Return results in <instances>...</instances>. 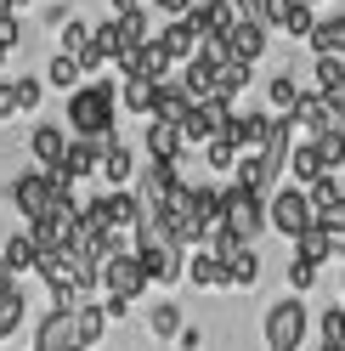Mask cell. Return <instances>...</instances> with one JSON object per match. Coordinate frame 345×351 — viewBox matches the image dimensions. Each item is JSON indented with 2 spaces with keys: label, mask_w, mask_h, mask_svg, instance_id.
I'll return each mask as SVG.
<instances>
[{
  "label": "cell",
  "mask_w": 345,
  "mask_h": 351,
  "mask_svg": "<svg viewBox=\"0 0 345 351\" xmlns=\"http://www.w3.org/2000/svg\"><path fill=\"white\" fill-rule=\"evenodd\" d=\"M68 130L74 136H114V119H119V85L107 80H85L79 91H68Z\"/></svg>",
  "instance_id": "cell-1"
},
{
  "label": "cell",
  "mask_w": 345,
  "mask_h": 351,
  "mask_svg": "<svg viewBox=\"0 0 345 351\" xmlns=\"http://www.w3.org/2000/svg\"><path fill=\"white\" fill-rule=\"evenodd\" d=\"M266 227L277 232V238H306L311 227H317V204H311V187H277L272 199H266Z\"/></svg>",
  "instance_id": "cell-2"
},
{
  "label": "cell",
  "mask_w": 345,
  "mask_h": 351,
  "mask_svg": "<svg viewBox=\"0 0 345 351\" xmlns=\"http://www.w3.org/2000/svg\"><path fill=\"white\" fill-rule=\"evenodd\" d=\"M311 328V312H306V295H283L266 306V351H300Z\"/></svg>",
  "instance_id": "cell-3"
},
{
  "label": "cell",
  "mask_w": 345,
  "mask_h": 351,
  "mask_svg": "<svg viewBox=\"0 0 345 351\" xmlns=\"http://www.w3.org/2000/svg\"><path fill=\"white\" fill-rule=\"evenodd\" d=\"M147 267H142V255L136 250H114L102 261V295H125V300H142L147 295Z\"/></svg>",
  "instance_id": "cell-4"
},
{
  "label": "cell",
  "mask_w": 345,
  "mask_h": 351,
  "mask_svg": "<svg viewBox=\"0 0 345 351\" xmlns=\"http://www.w3.org/2000/svg\"><path fill=\"white\" fill-rule=\"evenodd\" d=\"M6 193H12V204H17V215H23L29 227L40 221V215H51V204H57V187H51V176L40 170V165L23 170V176H12Z\"/></svg>",
  "instance_id": "cell-5"
},
{
  "label": "cell",
  "mask_w": 345,
  "mask_h": 351,
  "mask_svg": "<svg viewBox=\"0 0 345 351\" xmlns=\"http://www.w3.org/2000/svg\"><path fill=\"white\" fill-rule=\"evenodd\" d=\"M261 227H266V199L227 182V232L238 238V244H255V238H261Z\"/></svg>",
  "instance_id": "cell-6"
},
{
  "label": "cell",
  "mask_w": 345,
  "mask_h": 351,
  "mask_svg": "<svg viewBox=\"0 0 345 351\" xmlns=\"http://www.w3.org/2000/svg\"><path fill=\"white\" fill-rule=\"evenodd\" d=\"M159 46H164V51H170V62L181 69V62H192V57H199V51L209 46V34L199 29V17L187 12V17H170V23L159 29Z\"/></svg>",
  "instance_id": "cell-7"
},
{
  "label": "cell",
  "mask_w": 345,
  "mask_h": 351,
  "mask_svg": "<svg viewBox=\"0 0 345 351\" xmlns=\"http://www.w3.org/2000/svg\"><path fill=\"white\" fill-rule=\"evenodd\" d=\"M136 176H142L136 147H131V142H125L119 130H114V136H107V147H102V187H131Z\"/></svg>",
  "instance_id": "cell-8"
},
{
  "label": "cell",
  "mask_w": 345,
  "mask_h": 351,
  "mask_svg": "<svg viewBox=\"0 0 345 351\" xmlns=\"http://www.w3.org/2000/svg\"><path fill=\"white\" fill-rule=\"evenodd\" d=\"M119 74H142V80H170V69H176V62H170V51L159 46V34L147 40V46H125V57L114 62Z\"/></svg>",
  "instance_id": "cell-9"
},
{
  "label": "cell",
  "mask_w": 345,
  "mask_h": 351,
  "mask_svg": "<svg viewBox=\"0 0 345 351\" xmlns=\"http://www.w3.org/2000/svg\"><path fill=\"white\" fill-rule=\"evenodd\" d=\"M192 108H199V97L181 85V74H170V80H159V97H153V119H164V125H187L192 119Z\"/></svg>",
  "instance_id": "cell-10"
},
{
  "label": "cell",
  "mask_w": 345,
  "mask_h": 351,
  "mask_svg": "<svg viewBox=\"0 0 345 351\" xmlns=\"http://www.w3.org/2000/svg\"><path fill=\"white\" fill-rule=\"evenodd\" d=\"M266 40H272V29L261 23V17H238V29H232L221 46H227L232 57H244V62H261V57H266Z\"/></svg>",
  "instance_id": "cell-11"
},
{
  "label": "cell",
  "mask_w": 345,
  "mask_h": 351,
  "mask_svg": "<svg viewBox=\"0 0 345 351\" xmlns=\"http://www.w3.org/2000/svg\"><path fill=\"white\" fill-rule=\"evenodd\" d=\"M311 204H317V221L329 227V232H340V238H345V187L334 182V170L311 187Z\"/></svg>",
  "instance_id": "cell-12"
},
{
  "label": "cell",
  "mask_w": 345,
  "mask_h": 351,
  "mask_svg": "<svg viewBox=\"0 0 345 351\" xmlns=\"http://www.w3.org/2000/svg\"><path fill=\"white\" fill-rule=\"evenodd\" d=\"M187 283L192 289H232V272H227V261L215 255V250H192V261H187Z\"/></svg>",
  "instance_id": "cell-13"
},
{
  "label": "cell",
  "mask_w": 345,
  "mask_h": 351,
  "mask_svg": "<svg viewBox=\"0 0 345 351\" xmlns=\"http://www.w3.org/2000/svg\"><path fill=\"white\" fill-rule=\"evenodd\" d=\"M68 130H62V125H51V119H40L34 125V136H29V153H34V165L40 170H51V165H62V153H68Z\"/></svg>",
  "instance_id": "cell-14"
},
{
  "label": "cell",
  "mask_w": 345,
  "mask_h": 351,
  "mask_svg": "<svg viewBox=\"0 0 345 351\" xmlns=\"http://www.w3.org/2000/svg\"><path fill=\"white\" fill-rule=\"evenodd\" d=\"M34 351H74V312L51 306L40 317V328H34Z\"/></svg>",
  "instance_id": "cell-15"
},
{
  "label": "cell",
  "mask_w": 345,
  "mask_h": 351,
  "mask_svg": "<svg viewBox=\"0 0 345 351\" xmlns=\"http://www.w3.org/2000/svg\"><path fill=\"white\" fill-rule=\"evenodd\" d=\"M107 323H114V317H107L102 295H97V300H85L79 312H74V346H79V351H91V346L107 335Z\"/></svg>",
  "instance_id": "cell-16"
},
{
  "label": "cell",
  "mask_w": 345,
  "mask_h": 351,
  "mask_svg": "<svg viewBox=\"0 0 345 351\" xmlns=\"http://www.w3.org/2000/svg\"><path fill=\"white\" fill-rule=\"evenodd\" d=\"M272 125H277V114H238V119L227 125V136L238 142L244 153H261V147H266V136H272Z\"/></svg>",
  "instance_id": "cell-17"
},
{
  "label": "cell",
  "mask_w": 345,
  "mask_h": 351,
  "mask_svg": "<svg viewBox=\"0 0 345 351\" xmlns=\"http://www.w3.org/2000/svg\"><path fill=\"white\" fill-rule=\"evenodd\" d=\"M153 97H159V80H142V74H125L119 80V108L136 119H153Z\"/></svg>",
  "instance_id": "cell-18"
},
{
  "label": "cell",
  "mask_w": 345,
  "mask_h": 351,
  "mask_svg": "<svg viewBox=\"0 0 345 351\" xmlns=\"http://www.w3.org/2000/svg\"><path fill=\"white\" fill-rule=\"evenodd\" d=\"M40 255H46V250H40V238H34V232H6L0 267H12L17 278H23V272H34V267H40Z\"/></svg>",
  "instance_id": "cell-19"
},
{
  "label": "cell",
  "mask_w": 345,
  "mask_h": 351,
  "mask_svg": "<svg viewBox=\"0 0 345 351\" xmlns=\"http://www.w3.org/2000/svg\"><path fill=\"white\" fill-rule=\"evenodd\" d=\"M192 17H199V29L209 40H227L232 29H238V12H232V0H199L192 6Z\"/></svg>",
  "instance_id": "cell-20"
},
{
  "label": "cell",
  "mask_w": 345,
  "mask_h": 351,
  "mask_svg": "<svg viewBox=\"0 0 345 351\" xmlns=\"http://www.w3.org/2000/svg\"><path fill=\"white\" fill-rule=\"evenodd\" d=\"M147 153L153 159H187V136H181V125H164V119H147Z\"/></svg>",
  "instance_id": "cell-21"
},
{
  "label": "cell",
  "mask_w": 345,
  "mask_h": 351,
  "mask_svg": "<svg viewBox=\"0 0 345 351\" xmlns=\"http://www.w3.org/2000/svg\"><path fill=\"white\" fill-rule=\"evenodd\" d=\"M340 250H345V238H340V232H329L322 221H317V227H311L306 238H294V255H306V261H317V267H329V261H334Z\"/></svg>",
  "instance_id": "cell-22"
},
{
  "label": "cell",
  "mask_w": 345,
  "mask_h": 351,
  "mask_svg": "<svg viewBox=\"0 0 345 351\" xmlns=\"http://www.w3.org/2000/svg\"><path fill=\"white\" fill-rule=\"evenodd\" d=\"M289 176L300 187H317L322 176H329V159H322V147L317 142H294V159H289Z\"/></svg>",
  "instance_id": "cell-23"
},
{
  "label": "cell",
  "mask_w": 345,
  "mask_h": 351,
  "mask_svg": "<svg viewBox=\"0 0 345 351\" xmlns=\"http://www.w3.org/2000/svg\"><path fill=\"white\" fill-rule=\"evenodd\" d=\"M306 46H311L317 57H345V12L317 17V29H311V40H306Z\"/></svg>",
  "instance_id": "cell-24"
},
{
  "label": "cell",
  "mask_w": 345,
  "mask_h": 351,
  "mask_svg": "<svg viewBox=\"0 0 345 351\" xmlns=\"http://www.w3.org/2000/svg\"><path fill=\"white\" fill-rule=\"evenodd\" d=\"M249 80H255V62H244V57H221V62H215V91H221V97L238 102L249 91Z\"/></svg>",
  "instance_id": "cell-25"
},
{
  "label": "cell",
  "mask_w": 345,
  "mask_h": 351,
  "mask_svg": "<svg viewBox=\"0 0 345 351\" xmlns=\"http://www.w3.org/2000/svg\"><path fill=\"white\" fill-rule=\"evenodd\" d=\"M176 74H181V85H187V91L199 97V102H204V97H215V57H209V51H199L192 62H181Z\"/></svg>",
  "instance_id": "cell-26"
},
{
  "label": "cell",
  "mask_w": 345,
  "mask_h": 351,
  "mask_svg": "<svg viewBox=\"0 0 345 351\" xmlns=\"http://www.w3.org/2000/svg\"><path fill=\"white\" fill-rule=\"evenodd\" d=\"M79 80H85V62L74 51H51L46 62V85H57V91H79Z\"/></svg>",
  "instance_id": "cell-27"
},
{
  "label": "cell",
  "mask_w": 345,
  "mask_h": 351,
  "mask_svg": "<svg viewBox=\"0 0 345 351\" xmlns=\"http://www.w3.org/2000/svg\"><path fill=\"white\" fill-rule=\"evenodd\" d=\"M227 272H232V289H255L261 283V255H255V244H238L227 255Z\"/></svg>",
  "instance_id": "cell-28"
},
{
  "label": "cell",
  "mask_w": 345,
  "mask_h": 351,
  "mask_svg": "<svg viewBox=\"0 0 345 351\" xmlns=\"http://www.w3.org/2000/svg\"><path fill=\"white\" fill-rule=\"evenodd\" d=\"M238 159H244V147L232 142L227 130H221V136H209V147H204V165H209L215 176H232V170H238Z\"/></svg>",
  "instance_id": "cell-29"
},
{
  "label": "cell",
  "mask_w": 345,
  "mask_h": 351,
  "mask_svg": "<svg viewBox=\"0 0 345 351\" xmlns=\"http://www.w3.org/2000/svg\"><path fill=\"white\" fill-rule=\"evenodd\" d=\"M23 323H29V295L23 289H6V295H0V340H12Z\"/></svg>",
  "instance_id": "cell-30"
},
{
  "label": "cell",
  "mask_w": 345,
  "mask_h": 351,
  "mask_svg": "<svg viewBox=\"0 0 345 351\" xmlns=\"http://www.w3.org/2000/svg\"><path fill=\"white\" fill-rule=\"evenodd\" d=\"M181 328H187V317H181V306H170V300H159L153 312H147V335H153V340H176Z\"/></svg>",
  "instance_id": "cell-31"
},
{
  "label": "cell",
  "mask_w": 345,
  "mask_h": 351,
  "mask_svg": "<svg viewBox=\"0 0 345 351\" xmlns=\"http://www.w3.org/2000/svg\"><path fill=\"white\" fill-rule=\"evenodd\" d=\"M300 97H306V91H300L289 74H272V80H266V102H272V114H294Z\"/></svg>",
  "instance_id": "cell-32"
},
{
  "label": "cell",
  "mask_w": 345,
  "mask_h": 351,
  "mask_svg": "<svg viewBox=\"0 0 345 351\" xmlns=\"http://www.w3.org/2000/svg\"><path fill=\"white\" fill-rule=\"evenodd\" d=\"M232 187L261 193V199H266V165H261V153H244V159H238V170H232Z\"/></svg>",
  "instance_id": "cell-33"
},
{
  "label": "cell",
  "mask_w": 345,
  "mask_h": 351,
  "mask_svg": "<svg viewBox=\"0 0 345 351\" xmlns=\"http://www.w3.org/2000/svg\"><path fill=\"white\" fill-rule=\"evenodd\" d=\"M317 283H322V267L306 261V255H294L289 261V295H306V289H317Z\"/></svg>",
  "instance_id": "cell-34"
},
{
  "label": "cell",
  "mask_w": 345,
  "mask_h": 351,
  "mask_svg": "<svg viewBox=\"0 0 345 351\" xmlns=\"http://www.w3.org/2000/svg\"><path fill=\"white\" fill-rule=\"evenodd\" d=\"M12 85H17V108H23V114H34V108L46 102V74H17Z\"/></svg>",
  "instance_id": "cell-35"
},
{
  "label": "cell",
  "mask_w": 345,
  "mask_h": 351,
  "mask_svg": "<svg viewBox=\"0 0 345 351\" xmlns=\"http://www.w3.org/2000/svg\"><path fill=\"white\" fill-rule=\"evenodd\" d=\"M91 34H97V23H62V34H57V51H74V57H85V46H91Z\"/></svg>",
  "instance_id": "cell-36"
},
{
  "label": "cell",
  "mask_w": 345,
  "mask_h": 351,
  "mask_svg": "<svg viewBox=\"0 0 345 351\" xmlns=\"http://www.w3.org/2000/svg\"><path fill=\"white\" fill-rule=\"evenodd\" d=\"M317 147H322V159H329V170H345V125H329L317 136Z\"/></svg>",
  "instance_id": "cell-37"
},
{
  "label": "cell",
  "mask_w": 345,
  "mask_h": 351,
  "mask_svg": "<svg viewBox=\"0 0 345 351\" xmlns=\"http://www.w3.org/2000/svg\"><path fill=\"white\" fill-rule=\"evenodd\" d=\"M119 29H125V46H147V6H136V12H119Z\"/></svg>",
  "instance_id": "cell-38"
},
{
  "label": "cell",
  "mask_w": 345,
  "mask_h": 351,
  "mask_svg": "<svg viewBox=\"0 0 345 351\" xmlns=\"http://www.w3.org/2000/svg\"><path fill=\"white\" fill-rule=\"evenodd\" d=\"M311 74H317V91H334V85L345 80V57H317Z\"/></svg>",
  "instance_id": "cell-39"
},
{
  "label": "cell",
  "mask_w": 345,
  "mask_h": 351,
  "mask_svg": "<svg viewBox=\"0 0 345 351\" xmlns=\"http://www.w3.org/2000/svg\"><path fill=\"white\" fill-rule=\"evenodd\" d=\"M289 6H294V0H266V6H261V23H266L272 34H283V17H289Z\"/></svg>",
  "instance_id": "cell-40"
},
{
  "label": "cell",
  "mask_w": 345,
  "mask_h": 351,
  "mask_svg": "<svg viewBox=\"0 0 345 351\" xmlns=\"http://www.w3.org/2000/svg\"><path fill=\"white\" fill-rule=\"evenodd\" d=\"M17 114H23V108H17V85H12V80H0V125H12Z\"/></svg>",
  "instance_id": "cell-41"
},
{
  "label": "cell",
  "mask_w": 345,
  "mask_h": 351,
  "mask_svg": "<svg viewBox=\"0 0 345 351\" xmlns=\"http://www.w3.org/2000/svg\"><path fill=\"white\" fill-rule=\"evenodd\" d=\"M0 40L17 51V40H23V23H17V12H0Z\"/></svg>",
  "instance_id": "cell-42"
},
{
  "label": "cell",
  "mask_w": 345,
  "mask_h": 351,
  "mask_svg": "<svg viewBox=\"0 0 345 351\" xmlns=\"http://www.w3.org/2000/svg\"><path fill=\"white\" fill-rule=\"evenodd\" d=\"M102 306H107V317H114V323L131 317V300H125V295H102Z\"/></svg>",
  "instance_id": "cell-43"
},
{
  "label": "cell",
  "mask_w": 345,
  "mask_h": 351,
  "mask_svg": "<svg viewBox=\"0 0 345 351\" xmlns=\"http://www.w3.org/2000/svg\"><path fill=\"white\" fill-rule=\"evenodd\" d=\"M176 346H181V351H204V328H199V323H192V328H181V335H176Z\"/></svg>",
  "instance_id": "cell-44"
},
{
  "label": "cell",
  "mask_w": 345,
  "mask_h": 351,
  "mask_svg": "<svg viewBox=\"0 0 345 351\" xmlns=\"http://www.w3.org/2000/svg\"><path fill=\"white\" fill-rule=\"evenodd\" d=\"M153 6H159L164 17H187L192 6H199V0H153Z\"/></svg>",
  "instance_id": "cell-45"
},
{
  "label": "cell",
  "mask_w": 345,
  "mask_h": 351,
  "mask_svg": "<svg viewBox=\"0 0 345 351\" xmlns=\"http://www.w3.org/2000/svg\"><path fill=\"white\" fill-rule=\"evenodd\" d=\"M329 102H334V119H340V125H345V80H340V85H334V91H329Z\"/></svg>",
  "instance_id": "cell-46"
},
{
  "label": "cell",
  "mask_w": 345,
  "mask_h": 351,
  "mask_svg": "<svg viewBox=\"0 0 345 351\" xmlns=\"http://www.w3.org/2000/svg\"><path fill=\"white\" fill-rule=\"evenodd\" d=\"M261 6H266V0H232V12H238V17H261Z\"/></svg>",
  "instance_id": "cell-47"
},
{
  "label": "cell",
  "mask_w": 345,
  "mask_h": 351,
  "mask_svg": "<svg viewBox=\"0 0 345 351\" xmlns=\"http://www.w3.org/2000/svg\"><path fill=\"white\" fill-rule=\"evenodd\" d=\"M317 351H345V340H329V335H322V346Z\"/></svg>",
  "instance_id": "cell-48"
},
{
  "label": "cell",
  "mask_w": 345,
  "mask_h": 351,
  "mask_svg": "<svg viewBox=\"0 0 345 351\" xmlns=\"http://www.w3.org/2000/svg\"><path fill=\"white\" fill-rule=\"evenodd\" d=\"M6 62H12V46H6V40H0V69H6Z\"/></svg>",
  "instance_id": "cell-49"
},
{
  "label": "cell",
  "mask_w": 345,
  "mask_h": 351,
  "mask_svg": "<svg viewBox=\"0 0 345 351\" xmlns=\"http://www.w3.org/2000/svg\"><path fill=\"white\" fill-rule=\"evenodd\" d=\"M0 12H17V6H12V0H0Z\"/></svg>",
  "instance_id": "cell-50"
},
{
  "label": "cell",
  "mask_w": 345,
  "mask_h": 351,
  "mask_svg": "<svg viewBox=\"0 0 345 351\" xmlns=\"http://www.w3.org/2000/svg\"><path fill=\"white\" fill-rule=\"evenodd\" d=\"M12 6H34V0H12Z\"/></svg>",
  "instance_id": "cell-51"
},
{
  "label": "cell",
  "mask_w": 345,
  "mask_h": 351,
  "mask_svg": "<svg viewBox=\"0 0 345 351\" xmlns=\"http://www.w3.org/2000/svg\"><path fill=\"white\" fill-rule=\"evenodd\" d=\"M311 6H329V0H311Z\"/></svg>",
  "instance_id": "cell-52"
},
{
  "label": "cell",
  "mask_w": 345,
  "mask_h": 351,
  "mask_svg": "<svg viewBox=\"0 0 345 351\" xmlns=\"http://www.w3.org/2000/svg\"><path fill=\"white\" fill-rule=\"evenodd\" d=\"M0 250H6V232H0Z\"/></svg>",
  "instance_id": "cell-53"
},
{
  "label": "cell",
  "mask_w": 345,
  "mask_h": 351,
  "mask_svg": "<svg viewBox=\"0 0 345 351\" xmlns=\"http://www.w3.org/2000/svg\"><path fill=\"white\" fill-rule=\"evenodd\" d=\"M340 289H345V272H340Z\"/></svg>",
  "instance_id": "cell-54"
}]
</instances>
